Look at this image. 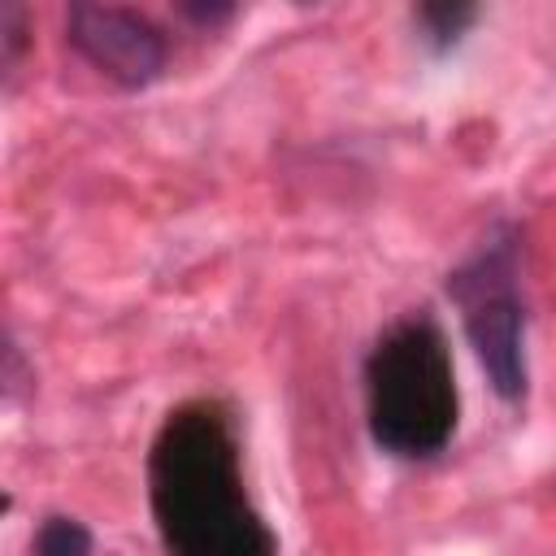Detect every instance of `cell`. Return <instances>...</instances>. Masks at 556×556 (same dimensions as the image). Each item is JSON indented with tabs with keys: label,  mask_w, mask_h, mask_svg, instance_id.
I'll return each mask as SVG.
<instances>
[{
	"label": "cell",
	"mask_w": 556,
	"mask_h": 556,
	"mask_svg": "<svg viewBox=\"0 0 556 556\" xmlns=\"http://www.w3.org/2000/svg\"><path fill=\"white\" fill-rule=\"evenodd\" d=\"M178 13L191 17L195 26H208V30H213V26H226V22L235 17V4H222V0H208V4H204V0H182Z\"/></svg>",
	"instance_id": "8"
},
{
	"label": "cell",
	"mask_w": 556,
	"mask_h": 556,
	"mask_svg": "<svg viewBox=\"0 0 556 556\" xmlns=\"http://www.w3.org/2000/svg\"><path fill=\"white\" fill-rule=\"evenodd\" d=\"M65 39L91 70H100L117 87H148L169 56L165 30L148 13L122 4H96V0L70 4Z\"/></svg>",
	"instance_id": "4"
},
{
	"label": "cell",
	"mask_w": 556,
	"mask_h": 556,
	"mask_svg": "<svg viewBox=\"0 0 556 556\" xmlns=\"http://www.w3.org/2000/svg\"><path fill=\"white\" fill-rule=\"evenodd\" d=\"M148 486L169 556H278L265 517L243 491L239 443L217 404H182L165 417Z\"/></svg>",
	"instance_id": "1"
},
{
	"label": "cell",
	"mask_w": 556,
	"mask_h": 556,
	"mask_svg": "<svg viewBox=\"0 0 556 556\" xmlns=\"http://www.w3.org/2000/svg\"><path fill=\"white\" fill-rule=\"evenodd\" d=\"M369 434L391 456H434L456 430V378L443 330L408 313L382 330L365 361Z\"/></svg>",
	"instance_id": "2"
},
{
	"label": "cell",
	"mask_w": 556,
	"mask_h": 556,
	"mask_svg": "<svg viewBox=\"0 0 556 556\" xmlns=\"http://www.w3.org/2000/svg\"><path fill=\"white\" fill-rule=\"evenodd\" d=\"M513 243H486L465 269L447 278V291L465 308V334L486 369L500 400L517 404L526 395V308L513 291Z\"/></svg>",
	"instance_id": "3"
},
{
	"label": "cell",
	"mask_w": 556,
	"mask_h": 556,
	"mask_svg": "<svg viewBox=\"0 0 556 556\" xmlns=\"http://www.w3.org/2000/svg\"><path fill=\"white\" fill-rule=\"evenodd\" d=\"M35 556H91V530L78 517L52 513L35 530Z\"/></svg>",
	"instance_id": "6"
},
{
	"label": "cell",
	"mask_w": 556,
	"mask_h": 556,
	"mask_svg": "<svg viewBox=\"0 0 556 556\" xmlns=\"http://www.w3.org/2000/svg\"><path fill=\"white\" fill-rule=\"evenodd\" d=\"M26 30H30V17L17 0H0V65H4V78L17 70L22 52H26Z\"/></svg>",
	"instance_id": "7"
},
{
	"label": "cell",
	"mask_w": 556,
	"mask_h": 556,
	"mask_svg": "<svg viewBox=\"0 0 556 556\" xmlns=\"http://www.w3.org/2000/svg\"><path fill=\"white\" fill-rule=\"evenodd\" d=\"M473 17H478V9L473 4H460V0H430V4H417L413 9V22H417L421 43H430L434 52L452 48L473 26Z\"/></svg>",
	"instance_id": "5"
},
{
	"label": "cell",
	"mask_w": 556,
	"mask_h": 556,
	"mask_svg": "<svg viewBox=\"0 0 556 556\" xmlns=\"http://www.w3.org/2000/svg\"><path fill=\"white\" fill-rule=\"evenodd\" d=\"M0 382H4V400H17V395H22V387H30V382H22V352H17V343H13V339H4Z\"/></svg>",
	"instance_id": "9"
}]
</instances>
